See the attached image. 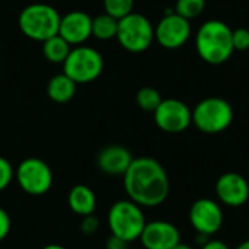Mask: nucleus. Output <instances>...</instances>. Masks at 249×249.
I'll return each mask as SVG.
<instances>
[{
  "label": "nucleus",
  "mask_w": 249,
  "mask_h": 249,
  "mask_svg": "<svg viewBox=\"0 0 249 249\" xmlns=\"http://www.w3.org/2000/svg\"><path fill=\"white\" fill-rule=\"evenodd\" d=\"M13 178H15V169L12 163L6 158L0 156V193L10 185Z\"/></svg>",
  "instance_id": "nucleus-23"
},
{
  "label": "nucleus",
  "mask_w": 249,
  "mask_h": 249,
  "mask_svg": "<svg viewBox=\"0 0 249 249\" xmlns=\"http://www.w3.org/2000/svg\"><path fill=\"white\" fill-rule=\"evenodd\" d=\"M104 70V58L101 53L88 45L73 47L66 61L63 63V73L69 76L76 85H85L96 80Z\"/></svg>",
  "instance_id": "nucleus-6"
},
{
  "label": "nucleus",
  "mask_w": 249,
  "mask_h": 249,
  "mask_svg": "<svg viewBox=\"0 0 249 249\" xmlns=\"http://www.w3.org/2000/svg\"><path fill=\"white\" fill-rule=\"evenodd\" d=\"M15 179L23 193L39 197L51 190L53 171L42 159L26 158L18 165L15 171Z\"/></svg>",
  "instance_id": "nucleus-8"
},
{
  "label": "nucleus",
  "mask_w": 249,
  "mask_h": 249,
  "mask_svg": "<svg viewBox=\"0 0 249 249\" xmlns=\"http://www.w3.org/2000/svg\"><path fill=\"white\" fill-rule=\"evenodd\" d=\"M134 160L131 152L121 144L104 147L98 155V168L107 175H124Z\"/></svg>",
  "instance_id": "nucleus-15"
},
{
  "label": "nucleus",
  "mask_w": 249,
  "mask_h": 249,
  "mask_svg": "<svg viewBox=\"0 0 249 249\" xmlns=\"http://www.w3.org/2000/svg\"><path fill=\"white\" fill-rule=\"evenodd\" d=\"M216 196L228 207H241L249 198V184L238 172H226L216 181Z\"/></svg>",
  "instance_id": "nucleus-12"
},
{
  "label": "nucleus",
  "mask_w": 249,
  "mask_h": 249,
  "mask_svg": "<svg viewBox=\"0 0 249 249\" xmlns=\"http://www.w3.org/2000/svg\"><path fill=\"white\" fill-rule=\"evenodd\" d=\"M10 228H12L10 216L4 209L0 207V242L7 238V235L10 232Z\"/></svg>",
  "instance_id": "nucleus-26"
},
{
  "label": "nucleus",
  "mask_w": 249,
  "mask_h": 249,
  "mask_svg": "<svg viewBox=\"0 0 249 249\" xmlns=\"http://www.w3.org/2000/svg\"><path fill=\"white\" fill-rule=\"evenodd\" d=\"M232 42L235 51H247L249 50V29L238 28L232 31Z\"/></svg>",
  "instance_id": "nucleus-24"
},
{
  "label": "nucleus",
  "mask_w": 249,
  "mask_h": 249,
  "mask_svg": "<svg viewBox=\"0 0 249 249\" xmlns=\"http://www.w3.org/2000/svg\"><path fill=\"white\" fill-rule=\"evenodd\" d=\"M232 121L233 108L223 98H206L193 109V124L206 134L223 133L231 127Z\"/></svg>",
  "instance_id": "nucleus-5"
},
{
  "label": "nucleus",
  "mask_w": 249,
  "mask_h": 249,
  "mask_svg": "<svg viewBox=\"0 0 249 249\" xmlns=\"http://www.w3.org/2000/svg\"><path fill=\"white\" fill-rule=\"evenodd\" d=\"M61 15L47 3H32L26 6L18 19L20 32L29 39L44 42L58 35Z\"/></svg>",
  "instance_id": "nucleus-3"
},
{
  "label": "nucleus",
  "mask_w": 249,
  "mask_h": 249,
  "mask_svg": "<svg viewBox=\"0 0 249 249\" xmlns=\"http://www.w3.org/2000/svg\"><path fill=\"white\" fill-rule=\"evenodd\" d=\"M58 35L71 47L82 45L92 36V18L82 10H71L61 16Z\"/></svg>",
  "instance_id": "nucleus-14"
},
{
  "label": "nucleus",
  "mask_w": 249,
  "mask_h": 249,
  "mask_svg": "<svg viewBox=\"0 0 249 249\" xmlns=\"http://www.w3.org/2000/svg\"><path fill=\"white\" fill-rule=\"evenodd\" d=\"M115 38L124 50L130 53H143L155 41V28L146 16L131 12L118 20Z\"/></svg>",
  "instance_id": "nucleus-7"
},
{
  "label": "nucleus",
  "mask_w": 249,
  "mask_h": 249,
  "mask_svg": "<svg viewBox=\"0 0 249 249\" xmlns=\"http://www.w3.org/2000/svg\"><path fill=\"white\" fill-rule=\"evenodd\" d=\"M42 249H67L61 245H57V244H50V245H45Z\"/></svg>",
  "instance_id": "nucleus-29"
},
{
  "label": "nucleus",
  "mask_w": 249,
  "mask_h": 249,
  "mask_svg": "<svg viewBox=\"0 0 249 249\" xmlns=\"http://www.w3.org/2000/svg\"><path fill=\"white\" fill-rule=\"evenodd\" d=\"M146 217L139 204L131 200H120L114 203L108 212V226L111 235L133 242L140 239V235L146 226Z\"/></svg>",
  "instance_id": "nucleus-4"
},
{
  "label": "nucleus",
  "mask_w": 249,
  "mask_h": 249,
  "mask_svg": "<svg viewBox=\"0 0 249 249\" xmlns=\"http://www.w3.org/2000/svg\"><path fill=\"white\" fill-rule=\"evenodd\" d=\"M190 223L197 233L204 236L216 235L223 226V210L212 198H200L190 209Z\"/></svg>",
  "instance_id": "nucleus-11"
},
{
  "label": "nucleus",
  "mask_w": 249,
  "mask_h": 249,
  "mask_svg": "<svg viewBox=\"0 0 249 249\" xmlns=\"http://www.w3.org/2000/svg\"><path fill=\"white\" fill-rule=\"evenodd\" d=\"M156 125L165 133H182L193 124V111L190 107L175 98L162 99L153 112Z\"/></svg>",
  "instance_id": "nucleus-9"
},
{
  "label": "nucleus",
  "mask_w": 249,
  "mask_h": 249,
  "mask_svg": "<svg viewBox=\"0 0 249 249\" xmlns=\"http://www.w3.org/2000/svg\"><path fill=\"white\" fill-rule=\"evenodd\" d=\"M206 7V0H177L174 12L187 20L196 19L203 13Z\"/></svg>",
  "instance_id": "nucleus-21"
},
{
  "label": "nucleus",
  "mask_w": 249,
  "mask_h": 249,
  "mask_svg": "<svg viewBox=\"0 0 249 249\" xmlns=\"http://www.w3.org/2000/svg\"><path fill=\"white\" fill-rule=\"evenodd\" d=\"M71 51V45L63 39L60 35H55L47 41L42 42V54L44 57L55 64H63L67 58V55Z\"/></svg>",
  "instance_id": "nucleus-18"
},
{
  "label": "nucleus",
  "mask_w": 249,
  "mask_h": 249,
  "mask_svg": "<svg viewBox=\"0 0 249 249\" xmlns=\"http://www.w3.org/2000/svg\"><path fill=\"white\" fill-rule=\"evenodd\" d=\"M174 249H193L190 245H187V244H182V242H179L177 247H174Z\"/></svg>",
  "instance_id": "nucleus-30"
},
{
  "label": "nucleus",
  "mask_w": 249,
  "mask_h": 249,
  "mask_svg": "<svg viewBox=\"0 0 249 249\" xmlns=\"http://www.w3.org/2000/svg\"><path fill=\"white\" fill-rule=\"evenodd\" d=\"M134 0H104L105 13L115 19H123L133 12Z\"/></svg>",
  "instance_id": "nucleus-22"
},
{
  "label": "nucleus",
  "mask_w": 249,
  "mask_h": 249,
  "mask_svg": "<svg viewBox=\"0 0 249 249\" xmlns=\"http://www.w3.org/2000/svg\"><path fill=\"white\" fill-rule=\"evenodd\" d=\"M99 229V220L95 214L83 216L80 222V232L85 235H95Z\"/></svg>",
  "instance_id": "nucleus-25"
},
{
  "label": "nucleus",
  "mask_w": 249,
  "mask_h": 249,
  "mask_svg": "<svg viewBox=\"0 0 249 249\" xmlns=\"http://www.w3.org/2000/svg\"><path fill=\"white\" fill-rule=\"evenodd\" d=\"M105 248L107 249H127L128 248V242H125L121 238H117L114 235H111L107 242H105Z\"/></svg>",
  "instance_id": "nucleus-27"
},
{
  "label": "nucleus",
  "mask_w": 249,
  "mask_h": 249,
  "mask_svg": "<svg viewBox=\"0 0 249 249\" xmlns=\"http://www.w3.org/2000/svg\"><path fill=\"white\" fill-rule=\"evenodd\" d=\"M118 19L109 16L108 13L98 15L92 19V35L101 41H108L117 36Z\"/></svg>",
  "instance_id": "nucleus-19"
},
{
  "label": "nucleus",
  "mask_w": 249,
  "mask_h": 249,
  "mask_svg": "<svg viewBox=\"0 0 249 249\" xmlns=\"http://www.w3.org/2000/svg\"><path fill=\"white\" fill-rule=\"evenodd\" d=\"M67 204L74 214L80 217L95 213L96 209V196L88 185H74L67 197Z\"/></svg>",
  "instance_id": "nucleus-16"
},
{
  "label": "nucleus",
  "mask_w": 249,
  "mask_h": 249,
  "mask_svg": "<svg viewBox=\"0 0 249 249\" xmlns=\"http://www.w3.org/2000/svg\"><path fill=\"white\" fill-rule=\"evenodd\" d=\"M236 249H249V241H245V242H242L241 245H238Z\"/></svg>",
  "instance_id": "nucleus-31"
},
{
  "label": "nucleus",
  "mask_w": 249,
  "mask_h": 249,
  "mask_svg": "<svg viewBox=\"0 0 249 249\" xmlns=\"http://www.w3.org/2000/svg\"><path fill=\"white\" fill-rule=\"evenodd\" d=\"M136 102H137V105L143 111H146V112H155L156 108L162 102V96H160V93H159L158 89L150 88V86H146V88H142L137 92Z\"/></svg>",
  "instance_id": "nucleus-20"
},
{
  "label": "nucleus",
  "mask_w": 249,
  "mask_h": 249,
  "mask_svg": "<svg viewBox=\"0 0 249 249\" xmlns=\"http://www.w3.org/2000/svg\"><path fill=\"white\" fill-rule=\"evenodd\" d=\"M76 83L64 73L55 74L47 85V95L55 104H66L73 99L76 93Z\"/></svg>",
  "instance_id": "nucleus-17"
},
{
  "label": "nucleus",
  "mask_w": 249,
  "mask_h": 249,
  "mask_svg": "<svg viewBox=\"0 0 249 249\" xmlns=\"http://www.w3.org/2000/svg\"><path fill=\"white\" fill-rule=\"evenodd\" d=\"M128 200L140 207H158L169 196V177L165 168L153 158H136L123 175Z\"/></svg>",
  "instance_id": "nucleus-1"
},
{
  "label": "nucleus",
  "mask_w": 249,
  "mask_h": 249,
  "mask_svg": "<svg viewBox=\"0 0 249 249\" xmlns=\"http://www.w3.org/2000/svg\"><path fill=\"white\" fill-rule=\"evenodd\" d=\"M140 241L146 249H174L181 242V233L178 228L169 222L153 220L146 223Z\"/></svg>",
  "instance_id": "nucleus-13"
},
{
  "label": "nucleus",
  "mask_w": 249,
  "mask_h": 249,
  "mask_svg": "<svg viewBox=\"0 0 249 249\" xmlns=\"http://www.w3.org/2000/svg\"><path fill=\"white\" fill-rule=\"evenodd\" d=\"M196 48L201 60L209 64L217 66L228 61L235 51L232 29L217 19L204 22L196 35Z\"/></svg>",
  "instance_id": "nucleus-2"
},
{
  "label": "nucleus",
  "mask_w": 249,
  "mask_h": 249,
  "mask_svg": "<svg viewBox=\"0 0 249 249\" xmlns=\"http://www.w3.org/2000/svg\"><path fill=\"white\" fill-rule=\"evenodd\" d=\"M200 249H231L223 241L219 239H209L203 247H200Z\"/></svg>",
  "instance_id": "nucleus-28"
},
{
  "label": "nucleus",
  "mask_w": 249,
  "mask_h": 249,
  "mask_svg": "<svg viewBox=\"0 0 249 249\" xmlns=\"http://www.w3.org/2000/svg\"><path fill=\"white\" fill-rule=\"evenodd\" d=\"M191 35L190 20L184 19L178 13L166 12L155 28V39L166 50H177L187 44Z\"/></svg>",
  "instance_id": "nucleus-10"
}]
</instances>
